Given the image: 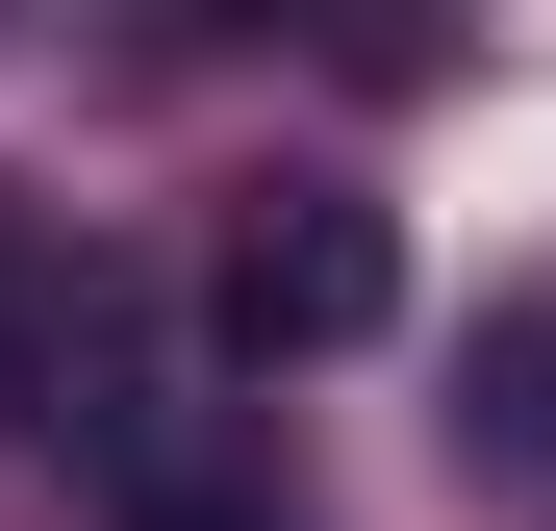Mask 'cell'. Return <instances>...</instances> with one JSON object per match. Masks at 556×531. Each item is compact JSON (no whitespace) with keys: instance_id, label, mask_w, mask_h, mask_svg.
I'll return each mask as SVG.
<instances>
[{"instance_id":"obj_1","label":"cell","mask_w":556,"mask_h":531,"mask_svg":"<svg viewBox=\"0 0 556 531\" xmlns=\"http://www.w3.org/2000/svg\"><path fill=\"white\" fill-rule=\"evenodd\" d=\"M203 329L253 354V380L380 354V329H405V228L354 203V177H278V203H228V253H203Z\"/></svg>"},{"instance_id":"obj_2","label":"cell","mask_w":556,"mask_h":531,"mask_svg":"<svg viewBox=\"0 0 556 531\" xmlns=\"http://www.w3.org/2000/svg\"><path fill=\"white\" fill-rule=\"evenodd\" d=\"M455 456L556 481V304H481V354H455Z\"/></svg>"},{"instance_id":"obj_3","label":"cell","mask_w":556,"mask_h":531,"mask_svg":"<svg viewBox=\"0 0 556 531\" xmlns=\"http://www.w3.org/2000/svg\"><path fill=\"white\" fill-rule=\"evenodd\" d=\"M51 329H76V279H51V228H26V203H0V430L51 405Z\"/></svg>"},{"instance_id":"obj_4","label":"cell","mask_w":556,"mask_h":531,"mask_svg":"<svg viewBox=\"0 0 556 531\" xmlns=\"http://www.w3.org/2000/svg\"><path fill=\"white\" fill-rule=\"evenodd\" d=\"M127 531H304V506H278V481H253V456H203V481H152V506H127Z\"/></svg>"}]
</instances>
